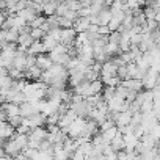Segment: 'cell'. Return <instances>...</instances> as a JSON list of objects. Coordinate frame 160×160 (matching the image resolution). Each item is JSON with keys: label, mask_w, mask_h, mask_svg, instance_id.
<instances>
[{"label": "cell", "mask_w": 160, "mask_h": 160, "mask_svg": "<svg viewBox=\"0 0 160 160\" xmlns=\"http://www.w3.org/2000/svg\"><path fill=\"white\" fill-rule=\"evenodd\" d=\"M58 0H47L46 2V5L42 7V13H44V16L47 18V16H52V14H55V10H57V7H58Z\"/></svg>", "instance_id": "13"}, {"label": "cell", "mask_w": 160, "mask_h": 160, "mask_svg": "<svg viewBox=\"0 0 160 160\" xmlns=\"http://www.w3.org/2000/svg\"><path fill=\"white\" fill-rule=\"evenodd\" d=\"M77 16H78V18H88V16H90V8L82 7V8L77 11Z\"/></svg>", "instance_id": "36"}, {"label": "cell", "mask_w": 160, "mask_h": 160, "mask_svg": "<svg viewBox=\"0 0 160 160\" xmlns=\"http://www.w3.org/2000/svg\"><path fill=\"white\" fill-rule=\"evenodd\" d=\"M124 146H126V144H124V140H122V133L118 130L116 135L113 137V140L110 141V148H112L115 152H118V151H122Z\"/></svg>", "instance_id": "9"}, {"label": "cell", "mask_w": 160, "mask_h": 160, "mask_svg": "<svg viewBox=\"0 0 160 160\" xmlns=\"http://www.w3.org/2000/svg\"><path fill=\"white\" fill-rule=\"evenodd\" d=\"M64 5L68 7V10H71V11H78L80 8H82V3L78 2V0H64Z\"/></svg>", "instance_id": "23"}, {"label": "cell", "mask_w": 160, "mask_h": 160, "mask_svg": "<svg viewBox=\"0 0 160 160\" xmlns=\"http://www.w3.org/2000/svg\"><path fill=\"white\" fill-rule=\"evenodd\" d=\"M121 39H122V35H121L119 32H112V33H108V42H113V44L119 46Z\"/></svg>", "instance_id": "29"}, {"label": "cell", "mask_w": 160, "mask_h": 160, "mask_svg": "<svg viewBox=\"0 0 160 160\" xmlns=\"http://www.w3.org/2000/svg\"><path fill=\"white\" fill-rule=\"evenodd\" d=\"M58 2H64V0H58Z\"/></svg>", "instance_id": "43"}, {"label": "cell", "mask_w": 160, "mask_h": 160, "mask_svg": "<svg viewBox=\"0 0 160 160\" xmlns=\"http://www.w3.org/2000/svg\"><path fill=\"white\" fill-rule=\"evenodd\" d=\"M38 112H39V101H36V102L25 101V102H22L19 105V115L22 118H28V116H32V115H35Z\"/></svg>", "instance_id": "2"}, {"label": "cell", "mask_w": 160, "mask_h": 160, "mask_svg": "<svg viewBox=\"0 0 160 160\" xmlns=\"http://www.w3.org/2000/svg\"><path fill=\"white\" fill-rule=\"evenodd\" d=\"M41 42H42V47H44V52H50V50H52V49H53V47H55V46L58 44L57 41H53L52 38H49L47 35L44 36V41H41Z\"/></svg>", "instance_id": "21"}, {"label": "cell", "mask_w": 160, "mask_h": 160, "mask_svg": "<svg viewBox=\"0 0 160 160\" xmlns=\"http://www.w3.org/2000/svg\"><path fill=\"white\" fill-rule=\"evenodd\" d=\"M35 64L41 69V71H47L53 63H52V60L49 58V55H44V53H39V55H36V61H35Z\"/></svg>", "instance_id": "7"}, {"label": "cell", "mask_w": 160, "mask_h": 160, "mask_svg": "<svg viewBox=\"0 0 160 160\" xmlns=\"http://www.w3.org/2000/svg\"><path fill=\"white\" fill-rule=\"evenodd\" d=\"M58 119H60V115L55 112V113L46 116V124L47 126H55V124H58Z\"/></svg>", "instance_id": "33"}, {"label": "cell", "mask_w": 160, "mask_h": 160, "mask_svg": "<svg viewBox=\"0 0 160 160\" xmlns=\"http://www.w3.org/2000/svg\"><path fill=\"white\" fill-rule=\"evenodd\" d=\"M30 36H32L35 41H39L41 38L46 36V33H44L41 28H30Z\"/></svg>", "instance_id": "31"}, {"label": "cell", "mask_w": 160, "mask_h": 160, "mask_svg": "<svg viewBox=\"0 0 160 160\" xmlns=\"http://www.w3.org/2000/svg\"><path fill=\"white\" fill-rule=\"evenodd\" d=\"M99 78V74L94 72L91 68H88L85 72H83V80H87V82H93V80H98Z\"/></svg>", "instance_id": "25"}, {"label": "cell", "mask_w": 160, "mask_h": 160, "mask_svg": "<svg viewBox=\"0 0 160 160\" xmlns=\"http://www.w3.org/2000/svg\"><path fill=\"white\" fill-rule=\"evenodd\" d=\"M63 18H66V19H69V21H72V22H74V21H75L78 16H77V13H75V11H71V10H69V11H68V13H66Z\"/></svg>", "instance_id": "37"}, {"label": "cell", "mask_w": 160, "mask_h": 160, "mask_svg": "<svg viewBox=\"0 0 160 160\" xmlns=\"http://www.w3.org/2000/svg\"><path fill=\"white\" fill-rule=\"evenodd\" d=\"M0 160H13V157H10V155H2V157H0Z\"/></svg>", "instance_id": "41"}, {"label": "cell", "mask_w": 160, "mask_h": 160, "mask_svg": "<svg viewBox=\"0 0 160 160\" xmlns=\"http://www.w3.org/2000/svg\"><path fill=\"white\" fill-rule=\"evenodd\" d=\"M7 8V3H5V0H0V11H3Z\"/></svg>", "instance_id": "40"}, {"label": "cell", "mask_w": 160, "mask_h": 160, "mask_svg": "<svg viewBox=\"0 0 160 160\" xmlns=\"http://www.w3.org/2000/svg\"><path fill=\"white\" fill-rule=\"evenodd\" d=\"M113 96H115V88H113V87H105V88H102L101 98H102L105 102H108Z\"/></svg>", "instance_id": "22"}, {"label": "cell", "mask_w": 160, "mask_h": 160, "mask_svg": "<svg viewBox=\"0 0 160 160\" xmlns=\"http://www.w3.org/2000/svg\"><path fill=\"white\" fill-rule=\"evenodd\" d=\"M18 38H19V32L14 30V28H10L7 30V35H5V42H18Z\"/></svg>", "instance_id": "19"}, {"label": "cell", "mask_w": 160, "mask_h": 160, "mask_svg": "<svg viewBox=\"0 0 160 160\" xmlns=\"http://www.w3.org/2000/svg\"><path fill=\"white\" fill-rule=\"evenodd\" d=\"M39 53H44V47H42V42L41 41H33L32 46L27 49V55H39Z\"/></svg>", "instance_id": "15"}, {"label": "cell", "mask_w": 160, "mask_h": 160, "mask_svg": "<svg viewBox=\"0 0 160 160\" xmlns=\"http://www.w3.org/2000/svg\"><path fill=\"white\" fill-rule=\"evenodd\" d=\"M7 16H8V14L5 13V10H3V11H0V27H2V25H3V22H5V19H7Z\"/></svg>", "instance_id": "38"}, {"label": "cell", "mask_w": 160, "mask_h": 160, "mask_svg": "<svg viewBox=\"0 0 160 160\" xmlns=\"http://www.w3.org/2000/svg\"><path fill=\"white\" fill-rule=\"evenodd\" d=\"M102 88H104V83L101 82V80H93V82H90V94H101L102 93Z\"/></svg>", "instance_id": "17"}, {"label": "cell", "mask_w": 160, "mask_h": 160, "mask_svg": "<svg viewBox=\"0 0 160 160\" xmlns=\"http://www.w3.org/2000/svg\"><path fill=\"white\" fill-rule=\"evenodd\" d=\"M7 122H8L11 127L18 129L19 126H22V116H21V115H18V116H10V118H7Z\"/></svg>", "instance_id": "26"}, {"label": "cell", "mask_w": 160, "mask_h": 160, "mask_svg": "<svg viewBox=\"0 0 160 160\" xmlns=\"http://www.w3.org/2000/svg\"><path fill=\"white\" fill-rule=\"evenodd\" d=\"M102 83H104V85H107V87H113V88H116V87L121 83V78H119L118 75H113V77H110V78L104 80Z\"/></svg>", "instance_id": "28"}, {"label": "cell", "mask_w": 160, "mask_h": 160, "mask_svg": "<svg viewBox=\"0 0 160 160\" xmlns=\"http://www.w3.org/2000/svg\"><path fill=\"white\" fill-rule=\"evenodd\" d=\"M11 140L16 143V146L21 149V151H24L25 148H27V141H28V135H24V133H14L13 137H11Z\"/></svg>", "instance_id": "12"}, {"label": "cell", "mask_w": 160, "mask_h": 160, "mask_svg": "<svg viewBox=\"0 0 160 160\" xmlns=\"http://www.w3.org/2000/svg\"><path fill=\"white\" fill-rule=\"evenodd\" d=\"M83 72H85V71H74V72L69 74L68 78H69V83L72 85V88L77 87L80 82H83Z\"/></svg>", "instance_id": "14"}, {"label": "cell", "mask_w": 160, "mask_h": 160, "mask_svg": "<svg viewBox=\"0 0 160 160\" xmlns=\"http://www.w3.org/2000/svg\"><path fill=\"white\" fill-rule=\"evenodd\" d=\"M112 18V13L108 8H102L99 13H98V21H99V25H107L108 21Z\"/></svg>", "instance_id": "16"}, {"label": "cell", "mask_w": 160, "mask_h": 160, "mask_svg": "<svg viewBox=\"0 0 160 160\" xmlns=\"http://www.w3.org/2000/svg\"><path fill=\"white\" fill-rule=\"evenodd\" d=\"M58 24H60V28H71L74 22L66 18H58Z\"/></svg>", "instance_id": "34"}, {"label": "cell", "mask_w": 160, "mask_h": 160, "mask_svg": "<svg viewBox=\"0 0 160 160\" xmlns=\"http://www.w3.org/2000/svg\"><path fill=\"white\" fill-rule=\"evenodd\" d=\"M19 2V0H5V3H7V8H11V7H14L16 3Z\"/></svg>", "instance_id": "39"}, {"label": "cell", "mask_w": 160, "mask_h": 160, "mask_svg": "<svg viewBox=\"0 0 160 160\" xmlns=\"http://www.w3.org/2000/svg\"><path fill=\"white\" fill-rule=\"evenodd\" d=\"M35 39L30 36V33H19V38H18V49H21V50H24L25 53H27V49L32 46V42H33Z\"/></svg>", "instance_id": "5"}, {"label": "cell", "mask_w": 160, "mask_h": 160, "mask_svg": "<svg viewBox=\"0 0 160 160\" xmlns=\"http://www.w3.org/2000/svg\"><path fill=\"white\" fill-rule=\"evenodd\" d=\"M77 32L71 27V28H60V44L71 47L74 46V39H75Z\"/></svg>", "instance_id": "3"}, {"label": "cell", "mask_w": 160, "mask_h": 160, "mask_svg": "<svg viewBox=\"0 0 160 160\" xmlns=\"http://www.w3.org/2000/svg\"><path fill=\"white\" fill-rule=\"evenodd\" d=\"M102 49H104V52H105V55H107L108 58H112V57H115L116 53H119V47H118L116 44H113V42H107Z\"/></svg>", "instance_id": "18"}, {"label": "cell", "mask_w": 160, "mask_h": 160, "mask_svg": "<svg viewBox=\"0 0 160 160\" xmlns=\"http://www.w3.org/2000/svg\"><path fill=\"white\" fill-rule=\"evenodd\" d=\"M28 137H32V138H35V140H38V141H42V140L47 138V129H44V126L35 127V129L30 130Z\"/></svg>", "instance_id": "10"}, {"label": "cell", "mask_w": 160, "mask_h": 160, "mask_svg": "<svg viewBox=\"0 0 160 160\" xmlns=\"http://www.w3.org/2000/svg\"><path fill=\"white\" fill-rule=\"evenodd\" d=\"M116 132H118V127H116V126H113V127H110V129H107V130H102L101 133H102L104 140H105L107 143H110V141L113 140V137L116 135Z\"/></svg>", "instance_id": "20"}, {"label": "cell", "mask_w": 160, "mask_h": 160, "mask_svg": "<svg viewBox=\"0 0 160 160\" xmlns=\"http://www.w3.org/2000/svg\"><path fill=\"white\" fill-rule=\"evenodd\" d=\"M119 85L124 87V88H127L129 91H135V93H140L143 90L141 80H138V78H124V80H121Z\"/></svg>", "instance_id": "4"}, {"label": "cell", "mask_w": 160, "mask_h": 160, "mask_svg": "<svg viewBox=\"0 0 160 160\" xmlns=\"http://www.w3.org/2000/svg\"><path fill=\"white\" fill-rule=\"evenodd\" d=\"M44 22H46V16H44V14H38L28 25H30V28H39Z\"/></svg>", "instance_id": "24"}, {"label": "cell", "mask_w": 160, "mask_h": 160, "mask_svg": "<svg viewBox=\"0 0 160 160\" xmlns=\"http://www.w3.org/2000/svg\"><path fill=\"white\" fill-rule=\"evenodd\" d=\"M7 71H8V75H10L13 80L24 78V72H22V71H19V69H16V68H10V69H7Z\"/></svg>", "instance_id": "30"}, {"label": "cell", "mask_w": 160, "mask_h": 160, "mask_svg": "<svg viewBox=\"0 0 160 160\" xmlns=\"http://www.w3.org/2000/svg\"><path fill=\"white\" fill-rule=\"evenodd\" d=\"M137 2H138V5L141 7V5H144V3H146V0H137Z\"/></svg>", "instance_id": "42"}, {"label": "cell", "mask_w": 160, "mask_h": 160, "mask_svg": "<svg viewBox=\"0 0 160 160\" xmlns=\"http://www.w3.org/2000/svg\"><path fill=\"white\" fill-rule=\"evenodd\" d=\"M90 27V21L88 18H77L72 24V28L77 32V33H82V32H87Z\"/></svg>", "instance_id": "8"}, {"label": "cell", "mask_w": 160, "mask_h": 160, "mask_svg": "<svg viewBox=\"0 0 160 160\" xmlns=\"http://www.w3.org/2000/svg\"><path fill=\"white\" fill-rule=\"evenodd\" d=\"M49 38H52L53 41H57V42H60V28H53V30H49L47 33H46Z\"/></svg>", "instance_id": "35"}, {"label": "cell", "mask_w": 160, "mask_h": 160, "mask_svg": "<svg viewBox=\"0 0 160 160\" xmlns=\"http://www.w3.org/2000/svg\"><path fill=\"white\" fill-rule=\"evenodd\" d=\"M16 14H18L19 18H22V19H24L27 24H30V22H32V21L38 16V13H36V11H33V10H30V8H24V10L18 11Z\"/></svg>", "instance_id": "11"}, {"label": "cell", "mask_w": 160, "mask_h": 160, "mask_svg": "<svg viewBox=\"0 0 160 160\" xmlns=\"http://www.w3.org/2000/svg\"><path fill=\"white\" fill-rule=\"evenodd\" d=\"M143 14H144L146 21H151V19H154V21H155V16L158 14V11H155V10H154V8H151V7H144Z\"/></svg>", "instance_id": "27"}, {"label": "cell", "mask_w": 160, "mask_h": 160, "mask_svg": "<svg viewBox=\"0 0 160 160\" xmlns=\"http://www.w3.org/2000/svg\"><path fill=\"white\" fill-rule=\"evenodd\" d=\"M68 11H69V10H68V7L64 5V2H60V3H58V7H57V10H55V16L63 18Z\"/></svg>", "instance_id": "32"}, {"label": "cell", "mask_w": 160, "mask_h": 160, "mask_svg": "<svg viewBox=\"0 0 160 160\" xmlns=\"http://www.w3.org/2000/svg\"><path fill=\"white\" fill-rule=\"evenodd\" d=\"M130 118H132V113L130 112H119L115 118V126L116 127H124V126H129L130 124Z\"/></svg>", "instance_id": "6"}, {"label": "cell", "mask_w": 160, "mask_h": 160, "mask_svg": "<svg viewBox=\"0 0 160 160\" xmlns=\"http://www.w3.org/2000/svg\"><path fill=\"white\" fill-rule=\"evenodd\" d=\"M116 69H118V64L115 63L113 58H110V60H107L105 63H102V66H101V72H99L101 77H102L101 82H104V80H107V78L116 75Z\"/></svg>", "instance_id": "1"}]
</instances>
